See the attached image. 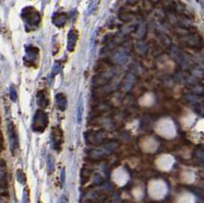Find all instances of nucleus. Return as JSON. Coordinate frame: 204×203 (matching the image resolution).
Masks as SVG:
<instances>
[{"label": "nucleus", "mask_w": 204, "mask_h": 203, "mask_svg": "<svg viewBox=\"0 0 204 203\" xmlns=\"http://www.w3.org/2000/svg\"><path fill=\"white\" fill-rule=\"evenodd\" d=\"M51 139H52L53 146L55 147V149H59V147L61 146L62 141H63L62 132H61V130L59 129V128H55V129H53L52 137H51Z\"/></svg>", "instance_id": "7ed1b4c3"}, {"label": "nucleus", "mask_w": 204, "mask_h": 203, "mask_svg": "<svg viewBox=\"0 0 204 203\" xmlns=\"http://www.w3.org/2000/svg\"><path fill=\"white\" fill-rule=\"evenodd\" d=\"M22 16L27 19L28 22L33 25H38L39 22H40V14L32 7L25 8L24 11H22Z\"/></svg>", "instance_id": "f257e3e1"}, {"label": "nucleus", "mask_w": 204, "mask_h": 203, "mask_svg": "<svg viewBox=\"0 0 204 203\" xmlns=\"http://www.w3.org/2000/svg\"><path fill=\"white\" fill-rule=\"evenodd\" d=\"M17 176H18V182L22 183V184H25V183H26V176H25V173H22V171H21V169H19V171H18Z\"/></svg>", "instance_id": "0eeeda50"}, {"label": "nucleus", "mask_w": 204, "mask_h": 203, "mask_svg": "<svg viewBox=\"0 0 204 203\" xmlns=\"http://www.w3.org/2000/svg\"><path fill=\"white\" fill-rule=\"evenodd\" d=\"M54 24H55L56 26H59V27H61L64 22H66V15L64 14H57V16H55L54 18Z\"/></svg>", "instance_id": "39448f33"}, {"label": "nucleus", "mask_w": 204, "mask_h": 203, "mask_svg": "<svg viewBox=\"0 0 204 203\" xmlns=\"http://www.w3.org/2000/svg\"><path fill=\"white\" fill-rule=\"evenodd\" d=\"M47 123H48V120H47L46 113H44L43 111H41V120H39L38 117L35 116L33 129L35 131H38V132H43V131L46 129Z\"/></svg>", "instance_id": "f03ea898"}, {"label": "nucleus", "mask_w": 204, "mask_h": 203, "mask_svg": "<svg viewBox=\"0 0 204 203\" xmlns=\"http://www.w3.org/2000/svg\"><path fill=\"white\" fill-rule=\"evenodd\" d=\"M56 101L58 102V106L61 110H63L66 106V98L63 96V94H58L56 96Z\"/></svg>", "instance_id": "20e7f679"}, {"label": "nucleus", "mask_w": 204, "mask_h": 203, "mask_svg": "<svg viewBox=\"0 0 204 203\" xmlns=\"http://www.w3.org/2000/svg\"><path fill=\"white\" fill-rule=\"evenodd\" d=\"M22 203H30V201H29V193H28V191L24 192V198H22Z\"/></svg>", "instance_id": "6e6552de"}, {"label": "nucleus", "mask_w": 204, "mask_h": 203, "mask_svg": "<svg viewBox=\"0 0 204 203\" xmlns=\"http://www.w3.org/2000/svg\"><path fill=\"white\" fill-rule=\"evenodd\" d=\"M38 97H41V100H38L39 105L46 107L48 105V103H49V99H48L47 95H44V92H41V93H39Z\"/></svg>", "instance_id": "423d86ee"}]
</instances>
